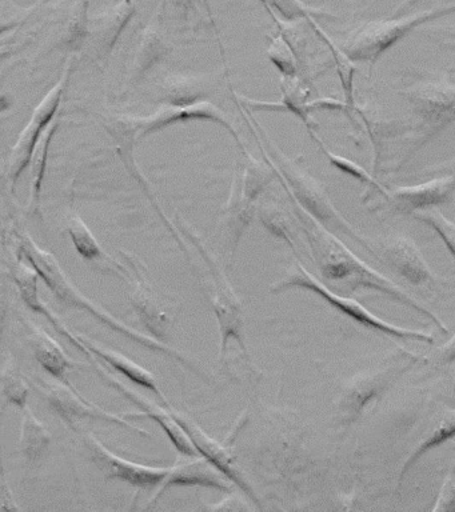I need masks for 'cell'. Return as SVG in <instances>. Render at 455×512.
Wrapping results in <instances>:
<instances>
[{
  "mask_svg": "<svg viewBox=\"0 0 455 512\" xmlns=\"http://www.w3.org/2000/svg\"><path fill=\"white\" fill-rule=\"evenodd\" d=\"M293 203L314 263L317 264L321 275L327 282L341 288V291L365 288V290L381 292L387 298L426 316L438 327L439 331L445 335L449 334L443 320L439 319L433 311L403 291L393 280L369 266L365 260L355 255L335 232L319 223L294 200Z\"/></svg>",
  "mask_w": 455,
  "mask_h": 512,
  "instance_id": "obj_1",
  "label": "cell"
},
{
  "mask_svg": "<svg viewBox=\"0 0 455 512\" xmlns=\"http://www.w3.org/2000/svg\"><path fill=\"white\" fill-rule=\"evenodd\" d=\"M398 94L409 104L410 116L397 155L386 172L397 174L415 156L455 123V67L411 70L403 74Z\"/></svg>",
  "mask_w": 455,
  "mask_h": 512,
  "instance_id": "obj_2",
  "label": "cell"
},
{
  "mask_svg": "<svg viewBox=\"0 0 455 512\" xmlns=\"http://www.w3.org/2000/svg\"><path fill=\"white\" fill-rule=\"evenodd\" d=\"M19 256L23 259L29 260L35 270L39 272L41 278L45 280L50 290L57 296L59 302L65 304L66 307L78 308L89 312L95 319L101 320L105 326L110 327L111 330L119 332V334L125 336L127 339L133 340V342L141 344L142 347L147 350L157 352L169 356L177 360V362L183 364L189 370L197 372L198 375L207 378L205 372H202L201 368L197 366L190 358L183 355L181 351L175 350L174 347H170L169 344L161 342V340L155 339L154 336L142 334L134 328L127 326V324L121 322V320L115 318V316L109 314L98 304L91 302L87 296L83 295L78 290L77 286L69 279V276L62 270L61 264L58 263L57 258L49 251L43 250L37 243L34 242L30 236H25L22 239L21 246H19Z\"/></svg>",
  "mask_w": 455,
  "mask_h": 512,
  "instance_id": "obj_3",
  "label": "cell"
},
{
  "mask_svg": "<svg viewBox=\"0 0 455 512\" xmlns=\"http://www.w3.org/2000/svg\"><path fill=\"white\" fill-rule=\"evenodd\" d=\"M263 131V130H262ZM265 143L267 147L266 154H269L271 166L281 175L283 186L289 192L291 199L297 202L303 210L309 212L313 218L317 219L323 226L329 228L335 234L349 236L354 242L361 244L365 250L369 251L374 258L378 259L374 244L363 236L337 210L333 200L327 194L325 186L317 178H314L309 171L305 170L297 160L289 158L283 154L274 142L267 138L265 131Z\"/></svg>",
  "mask_w": 455,
  "mask_h": 512,
  "instance_id": "obj_4",
  "label": "cell"
},
{
  "mask_svg": "<svg viewBox=\"0 0 455 512\" xmlns=\"http://www.w3.org/2000/svg\"><path fill=\"white\" fill-rule=\"evenodd\" d=\"M455 14V2L429 10L371 20L351 31L339 46L355 63H366L373 70L383 54L422 24Z\"/></svg>",
  "mask_w": 455,
  "mask_h": 512,
  "instance_id": "obj_5",
  "label": "cell"
},
{
  "mask_svg": "<svg viewBox=\"0 0 455 512\" xmlns=\"http://www.w3.org/2000/svg\"><path fill=\"white\" fill-rule=\"evenodd\" d=\"M422 360L413 351L393 352L379 366L370 368L345 384L338 400V422L342 427L361 419L397 380Z\"/></svg>",
  "mask_w": 455,
  "mask_h": 512,
  "instance_id": "obj_6",
  "label": "cell"
},
{
  "mask_svg": "<svg viewBox=\"0 0 455 512\" xmlns=\"http://www.w3.org/2000/svg\"><path fill=\"white\" fill-rule=\"evenodd\" d=\"M290 288H303V290L315 292L325 302L329 303L331 307H334L335 310L349 316L350 319L361 324V326L379 332V334L391 336V338L399 340H413V342L427 344L434 343V335L430 334V332L395 326L393 323L378 318L377 315H374L373 312L362 306L358 300L350 299L347 296L338 294V292H334L325 283H322L321 280L315 278L298 260L293 263V266H290L286 275L279 282L274 283L270 287V291L278 294V292L290 290Z\"/></svg>",
  "mask_w": 455,
  "mask_h": 512,
  "instance_id": "obj_7",
  "label": "cell"
},
{
  "mask_svg": "<svg viewBox=\"0 0 455 512\" xmlns=\"http://www.w3.org/2000/svg\"><path fill=\"white\" fill-rule=\"evenodd\" d=\"M455 191V174H446L429 182L389 188L382 184L365 190L362 202L378 215L417 214L449 202Z\"/></svg>",
  "mask_w": 455,
  "mask_h": 512,
  "instance_id": "obj_8",
  "label": "cell"
},
{
  "mask_svg": "<svg viewBox=\"0 0 455 512\" xmlns=\"http://www.w3.org/2000/svg\"><path fill=\"white\" fill-rule=\"evenodd\" d=\"M121 255L127 271L126 279L131 286V306L151 336L166 343L173 330L178 310L155 290L141 260L130 252L121 251Z\"/></svg>",
  "mask_w": 455,
  "mask_h": 512,
  "instance_id": "obj_9",
  "label": "cell"
},
{
  "mask_svg": "<svg viewBox=\"0 0 455 512\" xmlns=\"http://www.w3.org/2000/svg\"><path fill=\"white\" fill-rule=\"evenodd\" d=\"M35 387L42 398L49 403L51 410L57 412L73 430H77L78 422L83 419L102 420V422L117 424L127 430L135 431L145 438H151L149 431L134 427L133 424L127 422L125 416L111 414V412L103 410L79 394L77 388L69 386L59 379L38 378L35 380Z\"/></svg>",
  "mask_w": 455,
  "mask_h": 512,
  "instance_id": "obj_10",
  "label": "cell"
},
{
  "mask_svg": "<svg viewBox=\"0 0 455 512\" xmlns=\"http://www.w3.org/2000/svg\"><path fill=\"white\" fill-rule=\"evenodd\" d=\"M69 72L70 67H67L59 82L47 92L45 98L35 107L29 123L23 128L18 136L17 143L11 148L9 159H7L6 163V175L10 180L13 190L19 176L31 163L39 140H41L47 128L50 127L51 120L57 114L63 91L66 88L67 79H69Z\"/></svg>",
  "mask_w": 455,
  "mask_h": 512,
  "instance_id": "obj_11",
  "label": "cell"
},
{
  "mask_svg": "<svg viewBox=\"0 0 455 512\" xmlns=\"http://www.w3.org/2000/svg\"><path fill=\"white\" fill-rule=\"evenodd\" d=\"M85 443L91 459L103 472L106 480L117 479L137 488H154L161 486L170 474L171 467H150L122 459L99 442L93 434H85Z\"/></svg>",
  "mask_w": 455,
  "mask_h": 512,
  "instance_id": "obj_12",
  "label": "cell"
},
{
  "mask_svg": "<svg viewBox=\"0 0 455 512\" xmlns=\"http://www.w3.org/2000/svg\"><path fill=\"white\" fill-rule=\"evenodd\" d=\"M125 122L129 124V132L137 138H145L146 135L153 134L162 130L170 124L178 122H186V120H210V122H217L226 127V130L238 140V134L231 126L227 116L223 114L217 106L213 103L202 102L191 104V106H170V104H163L157 112L149 116H127ZM242 146V144H241Z\"/></svg>",
  "mask_w": 455,
  "mask_h": 512,
  "instance_id": "obj_13",
  "label": "cell"
},
{
  "mask_svg": "<svg viewBox=\"0 0 455 512\" xmlns=\"http://www.w3.org/2000/svg\"><path fill=\"white\" fill-rule=\"evenodd\" d=\"M378 259L389 264L403 279L415 287L437 286L439 278L431 270L421 250L406 235L390 236L379 243Z\"/></svg>",
  "mask_w": 455,
  "mask_h": 512,
  "instance_id": "obj_14",
  "label": "cell"
},
{
  "mask_svg": "<svg viewBox=\"0 0 455 512\" xmlns=\"http://www.w3.org/2000/svg\"><path fill=\"white\" fill-rule=\"evenodd\" d=\"M93 366L97 374L101 376L111 388H114L119 394L129 399L131 403L137 404V406L141 408L142 412H139V414H137V412H129V414H126L125 418L133 419L137 418V416H145V418L153 419L154 422H157L159 426L163 428L167 438L174 444L179 454L186 456V458L201 456L197 448L194 447V444L191 443L189 436H187L181 424H179L173 414H171L169 407L157 406V404H154L151 400L146 399L145 396L131 390V388L125 386L121 380H118L115 376L111 375L109 371H106L105 368L99 367L98 362L94 363Z\"/></svg>",
  "mask_w": 455,
  "mask_h": 512,
  "instance_id": "obj_15",
  "label": "cell"
},
{
  "mask_svg": "<svg viewBox=\"0 0 455 512\" xmlns=\"http://www.w3.org/2000/svg\"><path fill=\"white\" fill-rule=\"evenodd\" d=\"M169 410L171 411V414H173L175 420L181 424V427L185 430L187 436H189L191 443H193L194 447L197 448L199 455L213 463L218 470H221L223 474L231 480V482L237 484V486L241 488V490L245 492V494L249 496L254 503H259L257 495L254 494L253 488H251L250 484L246 482L245 478H243L241 471L234 466L235 459L233 452H231L230 439L226 438L223 442H218V440L207 435L193 419L189 418V416L174 410L171 406L169 407Z\"/></svg>",
  "mask_w": 455,
  "mask_h": 512,
  "instance_id": "obj_16",
  "label": "cell"
},
{
  "mask_svg": "<svg viewBox=\"0 0 455 512\" xmlns=\"http://www.w3.org/2000/svg\"><path fill=\"white\" fill-rule=\"evenodd\" d=\"M209 299L217 316L219 334H221V362L225 359L227 344L230 339L237 340L243 354H247L245 339H243V315L241 302L231 290L230 284L223 278L221 272H213Z\"/></svg>",
  "mask_w": 455,
  "mask_h": 512,
  "instance_id": "obj_17",
  "label": "cell"
},
{
  "mask_svg": "<svg viewBox=\"0 0 455 512\" xmlns=\"http://www.w3.org/2000/svg\"><path fill=\"white\" fill-rule=\"evenodd\" d=\"M231 483L233 482H231L221 470H218L213 463L203 458V456L182 459V462H177L171 467L169 476H167L165 482L159 486L157 494L151 498L149 506L147 507L157 503V500L161 498L163 492L169 490L170 487L199 486L213 488V490L230 494V492L233 491Z\"/></svg>",
  "mask_w": 455,
  "mask_h": 512,
  "instance_id": "obj_18",
  "label": "cell"
},
{
  "mask_svg": "<svg viewBox=\"0 0 455 512\" xmlns=\"http://www.w3.org/2000/svg\"><path fill=\"white\" fill-rule=\"evenodd\" d=\"M311 87L313 83L303 78V76H294V78H286L282 76L281 102H262V100H255L246 98V96L238 95L239 102L246 104L247 108L259 111H281L291 112L305 123L307 130H317L318 124L311 118Z\"/></svg>",
  "mask_w": 455,
  "mask_h": 512,
  "instance_id": "obj_19",
  "label": "cell"
},
{
  "mask_svg": "<svg viewBox=\"0 0 455 512\" xmlns=\"http://www.w3.org/2000/svg\"><path fill=\"white\" fill-rule=\"evenodd\" d=\"M39 278H41V275H39V272L35 270L33 264H31L29 260H23V258L21 260V258H19V262L13 270V279L15 284L18 286L19 292H21L23 302H25L26 306L31 308V310L45 316V318L53 324L55 330H57L59 334L65 336L66 339H69V342L73 343L74 346H77V348L83 352V354L87 355L91 364L97 363L98 359H95V356L91 354L85 346H83L78 335L73 334V332L65 326V323H62L61 320L58 319V316L42 302L41 298H39Z\"/></svg>",
  "mask_w": 455,
  "mask_h": 512,
  "instance_id": "obj_20",
  "label": "cell"
},
{
  "mask_svg": "<svg viewBox=\"0 0 455 512\" xmlns=\"http://www.w3.org/2000/svg\"><path fill=\"white\" fill-rule=\"evenodd\" d=\"M27 342H29L31 351H33L34 358L37 362L45 368L46 372L53 375L55 379L69 384L70 380L67 379V371L74 370L78 367L77 363L69 358L63 351L61 344L57 342L45 330L35 326V324L27 323Z\"/></svg>",
  "mask_w": 455,
  "mask_h": 512,
  "instance_id": "obj_21",
  "label": "cell"
},
{
  "mask_svg": "<svg viewBox=\"0 0 455 512\" xmlns=\"http://www.w3.org/2000/svg\"><path fill=\"white\" fill-rule=\"evenodd\" d=\"M79 340L83 346L87 348L94 356H97L99 360H105L109 366L113 367L115 371L121 372L126 378L133 380L135 384L147 388V390L153 391L158 398H161L162 403L166 407H170L171 404L166 396L159 390L157 379L153 375V372L146 370L141 364L135 363L134 360L127 358L126 355L121 354L110 348H106L91 340L89 336L78 334Z\"/></svg>",
  "mask_w": 455,
  "mask_h": 512,
  "instance_id": "obj_22",
  "label": "cell"
},
{
  "mask_svg": "<svg viewBox=\"0 0 455 512\" xmlns=\"http://www.w3.org/2000/svg\"><path fill=\"white\" fill-rule=\"evenodd\" d=\"M134 11L135 7L131 0H121L117 6L95 16L89 32L93 36L99 59L106 58V55L113 50L119 36L134 15Z\"/></svg>",
  "mask_w": 455,
  "mask_h": 512,
  "instance_id": "obj_23",
  "label": "cell"
},
{
  "mask_svg": "<svg viewBox=\"0 0 455 512\" xmlns=\"http://www.w3.org/2000/svg\"><path fill=\"white\" fill-rule=\"evenodd\" d=\"M311 27L318 38L322 40L323 44L329 48L331 59H333L334 67L337 68L339 82H341L343 103V114L347 115V118L351 120L353 118L355 108H357V100L354 95V78L357 74L358 67L355 66V62L342 50L339 44L335 43L318 23L315 22L314 18H310Z\"/></svg>",
  "mask_w": 455,
  "mask_h": 512,
  "instance_id": "obj_24",
  "label": "cell"
},
{
  "mask_svg": "<svg viewBox=\"0 0 455 512\" xmlns=\"http://www.w3.org/2000/svg\"><path fill=\"white\" fill-rule=\"evenodd\" d=\"M455 438V408H447L441 415L437 416L433 420V424L427 427V430L423 432L419 442L415 444L413 450H411L409 456L405 459V463L402 464L401 472H399V483L405 479L407 472L414 467V464L422 458L426 452L434 450L441 444L447 442V440Z\"/></svg>",
  "mask_w": 455,
  "mask_h": 512,
  "instance_id": "obj_25",
  "label": "cell"
},
{
  "mask_svg": "<svg viewBox=\"0 0 455 512\" xmlns=\"http://www.w3.org/2000/svg\"><path fill=\"white\" fill-rule=\"evenodd\" d=\"M70 238L73 240L75 248H77L78 254L82 256L87 262H97L99 264H107V262H115L110 255H107L102 250L101 244L98 243L97 238L91 232L89 226L85 223V220L77 214L71 216L69 220ZM110 267L111 274L121 276V278H127L126 267H114L111 264H107Z\"/></svg>",
  "mask_w": 455,
  "mask_h": 512,
  "instance_id": "obj_26",
  "label": "cell"
},
{
  "mask_svg": "<svg viewBox=\"0 0 455 512\" xmlns=\"http://www.w3.org/2000/svg\"><path fill=\"white\" fill-rule=\"evenodd\" d=\"M21 440L19 450L27 462L34 464L45 456L49 450L51 440L50 431L45 424L34 415L29 407L23 408Z\"/></svg>",
  "mask_w": 455,
  "mask_h": 512,
  "instance_id": "obj_27",
  "label": "cell"
},
{
  "mask_svg": "<svg viewBox=\"0 0 455 512\" xmlns=\"http://www.w3.org/2000/svg\"><path fill=\"white\" fill-rule=\"evenodd\" d=\"M169 51L170 48L167 47L163 36L159 34L157 28L147 27L146 30H143L137 51H135L133 68H131L134 82L145 78L147 72H149L159 60H162L163 56Z\"/></svg>",
  "mask_w": 455,
  "mask_h": 512,
  "instance_id": "obj_28",
  "label": "cell"
},
{
  "mask_svg": "<svg viewBox=\"0 0 455 512\" xmlns=\"http://www.w3.org/2000/svg\"><path fill=\"white\" fill-rule=\"evenodd\" d=\"M258 214L263 226L277 238L285 240L291 250L298 255L299 230H302L299 219L298 223H295L289 212L273 202L262 204Z\"/></svg>",
  "mask_w": 455,
  "mask_h": 512,
  "instance_id": "obj_29",
  "label": "cell"
},
{
  "mask_svg": "<svg viewBox=\"0 0 455 512\" xmlns=\"http://www.w3.org/2000/svg\"><path fill=\"white\" fill-rule=\"evenodd\" d=\"M273 171V167H267L265 163L259 162L253 156H250L243 175L239 176L243 202L255 206V202H257L262 192L265 191L267 184L274 179Z\"/></svg>",
  "mask_w": 455,
  "mask_h": 512,
  "instance_id": "obj_30",
  "label": "cell"
},
{
  "mask_svg": "<svg viewBox=\"0 0 455 512\" xmlns=\"http://www.w3.org/2000/svg\"><path fill=\"white\" fill-rule=\"evenodd\" d=\"M205 88L195 78L187 76H175L167 79L162 84V99L170 106H191V104L202 102V95Z\"/></svg>",
  "mask_w": 455,
  "mask_h": 512,
  "instance_id": "obj_31",
  "label": "cell"
},
{
  "mask_svg": "<svg viewBox=\"0 0 455 512\" xmlns=\"http://www.w3.org/2000/svg\"><path fill=\"white\" fill-rule=\"evenodd\" d=\"M30 386L21 368L17 366L13 358H5L2 367V395L7 403L14 404L18 408L27 407Z\"/></svg>",
  "mask_w": 455,
  "mask_h": 512,
  "instance_id": "obj_32",
  "label": "cell"
},
{
  "mask_svg": "<svg viewBox=\"0 0 455 512\" xmlns=\"http://www.w3.org/2000/svg\"><path fill=\"white\" fill-rule=\"evenodd\" d=\"M265 4L267 11L274 12L278 18L286 20V22H294V20L310 19V18H338L325 8L310 6L302 2V0H259Z\"/></svg>",
  "mask_w": 455,
  "mask_h": 512,
  "instance_id": "obj_33",
  "label": "cell"
},
{
  "mask_svg": "<svg viewBox=\"0 0 455 512\" xmlns=\"http://www.w3.org/2000/svg\"><path fill=\"white\" fill-rule=\"evenodd\" d=\"M311 138L314 139V142H317L319 148H321L323 154L329 158V162L331 166L338 168L345 174L350 175L351 178L359 180L365 186V190H374V188H379L382 186V183L379 182L378 178H375L371 172L365 170L361 166V164L353 162V160L345 158V156L335 154V152L330 151L329 148L326 147L325 142L321 138H319L317 131H309Z\"/></svg>",
  "mask_w": 455,
  "mask_h": 512,
  "instance_id": "obj_34",
  "label": "cell"
},
{
  "mask_svg": "<svg viewBox=\"0 0 455 512\" xmlns=\"http://www.w3.org/2000/svg\"><path fill=\"white\" fill-rule=\"evenodd\" d=\"M267 56L282 76H286V78L301 76V66H299L297 55H295L290 43L283 38L281 32L271 36Z\"/></svg>",
  "mask_w": 455,
  "mask_h": 512,
  "instance_id": "obj_35",
  "label": "cell"
},
{
  "mask_svg": "<svg viewBox=\"0 0 455 512\" xmlns=\"http://www.w3.org/2000/svg\"><path fill=\"white\" fill-rule=\"evenodd\" d=\"M57 130V124H51L47 128L45 134H43L41 140H39L37 148H35L33 159H31V166H33V172H31V204L35 207H39L41 202V191L43 175H45V167L47 155H49V147L51 138H53Z\"/></svg>",
  "mask_w": 455,
  "mask_h": 512,
  "instance_id": "obj_36",
  "label": "cell"
},
{
  "mask_svg": "<svg viewBox=\"0 0 455 512\" xmlns=\"http://www.w3.org/2000/svg\"><path fill=\"white\" fill-rule=\"evenodd\" d=\"M414 218L419 222L425 223L426 226L433 228L439 235V238L445 242L447 250L455 259V223L447 219L437 208H429L414 214Z\"/></svg>",
  "mask_w": 455,
  "mask_h": 512,
  "instance_id": "obj_37",
  "label": "cell"
},
{
  "mask_svg": "<svg viewBox=\"0 0 455 512\" xmlns=\"http://www.w3.org/2000/svg\"><path fill=\"white\" fill-rule=\"evenodd\" d=\"M431 510L435 512L455 511V464L451 467L445 480H443L441 490H439V494Z\"/></svg>",
  "mask_w": 455,
  "mask_h": 512,
  "instance_id": "obj_38",
  "label": "cell"
},
{
  "mask_svg": "<svg viewBox=\"0 0 455 512\" xmlns=\"http://www.w3.org/2000/svg\"><path fill=\"white\" fill-rule=\"evenodd\" d=\"M429 364H435V366H446L455 362V332L451 336L449 342L442 344L441 347L435 350L433 355L422 358Z\"/></svg>",
  "mask_w": 455,
  "mask_h": 512,
  "instance_id": "obj_39",
  "label": "cell"
},
{
  "mask_svg": "<svg viewBox=\"0 0 455 512\" xmlns=\"http://www.w3.org/2000/svg\"><path fill=\"white\" fill-rule=\"evenodd\" d=\"M205 510L210 511H245L251 510V507L247 506L245 502L239 496L229 494L227 498L223 499L218 504H210V506H203Z\"/></svg>",
  "mask_w": 455,
  "mask_h": 512,
  "instance_id": "obj_40",
  "label": "cell"
},
{
  "mask_svg": "<svg viewBox=\"0 0 455 512\" xmlns=\"http://www.w3.org/2000/svg\"><path fill=\"white\" fill-rule=\"evenodd\" d=\"M0 510L2 511H19L21 507L18 506L17 502H15L13 492H11V488L9 484H7V480L5 476L2 478V486H0Z\"/></svg>",
  "mask_w": 455,
  "mask_h": 512,
  "instance_id": "obj_41",
  "label": "cell"
},
{
  "mask_svg": "<svg viewBox=\"0 0 455 512\" xmlns=\"http://www.w3.org/2000/svg\"><path fill=\"white\" fill-rule=\"evenodd\" d=\"M431 31L437 36L442 47L455 51V27H437L431 28Z\"/></svg>",
  "mask_w": 455,
  "mask_h": 512,
  "instance_id": "obj_42",
  "label": "cell"
},
{
  "mask_svg": "<svg viewBox=\"0 0 455 512\" xmlns=\"http://www.w3.org/2000/svg\"><path fill=\"white\" fill-rule=\"evenodd\" d=\"M429 2V0H403L401 4L397 8H395L393 15L391 16H398L401 15V12L410 10V8H414L419 6V4H423Z\"/></svg>",
  "mask_w": 455,
  "mask_h": 512,
  "instance_id": "obj_43",
  "label": "cell"
},
{
  "mask_svg": "<svg viewBox=\"0 0 455 512\" xmlns=\"http://www.w3.org/2000/svg\"><path fill=\"white\" fill-rule=\"evenodd\" d=\"M433 172H447V174H455V159L449 160V162L437 164L431 168Z\"/></svg>",
  "mask_w": 455,
  "mask_h": 512,
  "instance_id": "obj_44",
  "label": "cell"
}]
</instances>
